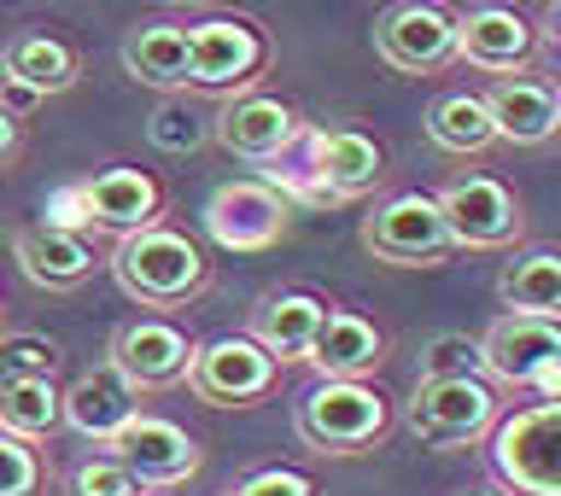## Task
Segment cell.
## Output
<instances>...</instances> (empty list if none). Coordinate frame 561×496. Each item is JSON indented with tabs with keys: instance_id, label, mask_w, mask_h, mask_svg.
<instances>
[{
	"instance_id": "6da1fadb",
	"label": "cell",
	"mask_w": 561,
	"mask_h": 496,
	"mask_svg": "<svg viewBox=\"0 0 561 496\" xmlns=\"http://www.w3.org/2000/svg\"><path fill=\"white\" fill-rule=\"evenodd\" d=\"M112 275L140 310H182L210 287V263L199 252V240L164 222L123 234V245L112 252Z\"/></svg>"
},
{
	"instance_id": "7a4b0ae2",
	"label": "cell",
	"mask_w": 561,
	"mask_h": 496,
	"mask_svg": "<svg viewBox=\"0 0 561 496\" xmlns=\"http://www.w3.org/2000/svg\"><path fill=\"white\" fill-rule=\"evenodd\" d=\"M503 397L497 385L480 374H421L410 403H403V427H410L427 450H468L485 445V432L497 427Z\"/></svg>"
},
{
	"instance_id": "3957f363",
	"label": "cell",
	"mask_w": 561,
	"mask_h": 496,
	"mask_svg": "<svg viewBox=\"0 0 561 496\" xmlns=\"http://www.w3.org/2000/svg\"><path fill=\"white\" fill-rule=\"evenodd\" d=\"M293 427L316 455H357V450H375L386 438L392 410H386V392L368 380H316L298 397Z\"/></svg>"
},
{
	"instance_id": "277c9868",
	"label": "cell",
	"mask_w": 561,
	"mask_h": 496,
	"mask_svg": "<svg viewBox=\"0 0 561 496\" xmlns=\"http://www.w3.org/2000/svg\"><path fill=\"white\" fill-rule=\"evenodd\" d=\"M485 445H491V473L515 496H561V397L497 415Z\"/></svg>"
},
{
	"instance_id": "5b68a950",
	"label": "cell",
	"mask_w": 561,
	"mask_h": 496,
	"mask_svg": "<svg viewBox=\"0 0 561 496\" xmlns=\"http://www.w3.org/2000/svg\"><path fill=\"white\" fill-rule=\"evenodd\" d=\"M275 47L252 18H199L187 24V88L205 94H240L270 70Z\"/></svg>"
},
{
	"instance_id": "8992f818",
	"label": "cell",
	"mask_w": 561,
	"mask_h": 496,
	"mask_svg": "<svg viewBox=\"0 0 561 496\" xmlns=\"http://www.w3.org/2000/svg\"><path fill=\"white\" fill-rule=\"evenodd\" d=\"M363 245L380 263H398V269H433L456 252L450 222L433 193H392L386 205H375L363 217Z\"/></svg>"
},
{
	"instance_id": "52a82bcc",
	"label": "cell",
	"mask_w": 561,
	"mask_h": 496,
	"mask_svg": "<svg viewBox=\"0 0 561 496\" xmlns=\"http://www.w3.org/2000/svg\"><path fill=\"white\" fill-rule=\"evenodd\" d=\"M275 380H280V362L252 333H222L210 345H193V362H187L193 397L210 403V410H245V403L270 397Z\"/></svg>"
},
{
	"instance_id": "ba28073f",
	"label": "cell",
	"mask_w": 561,
	"mask_h": 496,
	"mask_svg": "<svg viewBox=\"0 0 561 496\" xmlns=\"http://www.w3.org/2000/svg\"><path fill=\"white\" fill-rule=\"evenodd\" d=\"M480 368L497 385H526V392H550L561 385V322L550 315H520L508 310L485 327L480 339Z\"/></svg>"
},
{
	"instance_id": "9c48e42d",
	"label": "cell",
	"mask_w": 561,
	"mask_h": 496,
	"mask_svg": "<svg viewBox=\"0 0 561 496\" xmlns=\"http://www.w3.org/2000/svg\"><path fill=\"white\" fill-rule=\"evenodd\" d=\"M375 53L403 77H433L456 59V12L445 0H398L375 24Z\"/></svg>"
},
{
	"instance_id": "30bf717a",
	"label": "cell",
	"mask_w": 561,
	"mask_h": 496,
	"mask_svg": "<svg viewBox=\"0 0 561 496\" xmlns=\"http://www.w3.org/2000/svg\"><path fill=\"white\" fill-rule=\"evenodd\" d=\"M298 135H305L298 105L280 100V94H257V88L228 94V105L217 112V123H210V140H217L228 158H245V164H275Z\"/></svg>"
},
{
	"instance_id": "8fae6325",
	"label": "cell",
	"mask_w": 561,
	"mask_h": 496,
	"mask_svg": "<svg viewBox=\"0 0 561 496\" xmlns=\"http://www.w3.org/2000/svg\"><path fill=\"white\" fill-rule=\"evenodd\" d=\"M105 450H112L147 491L152 485H187L205 462L199 438H193L187 427H175V420H164V415H140V410L105 438Z\"/></svg>"
},
{
	"instance_id": "7c38bea8",
	"label": "cell",
	"mask_w": 561,
	"mask_h": 496,
	"mask_svg": "<svg viewBox=\"0 0 561 496\" xmlns=\"http://www.w3.org/2000/svg\"><path fill=\"white\" fill-rule=\"evenodd\" d=\"M438 210L450 222V240L468 245V252H497V245H515L520 240V199L508 193L497 175H456L445 193H433Z\"/></svg>"
},
{
	"instance_id": "4fadbf2b",
	"label": "cell",
	"mask_w": 561,
	"mask_h": 496,
	"mask_svg": "<svg viewBox=\"0 0 561 496\" xmlns=\"http://www.w3.org/2000/svg\"><path fill=\"white\" fill-rule=\"evenodd\" d=\"M287 222H293V205L270 182H222L205 199V234L222 252H270L287 234Z\"/></svg>"
},
{
	"instance_id": "5bb4252c",
	"label": "cell",
	"mask_w": 561,
	"mask_h": 496,
	"mask_svg": "<svg viewBox=\"0 0 561 496\" xmlns=\"http://www.w3.org/2000/svg\"><path fill=\"white\" fill-rule=\"evenodd\" d=\"M105 362H117V374L135 385V392H164V385H182L187 380V362H193V339L164 315H135L112 333V350Z\"/></svg>"
},
{
	"instance_id": "9a60e30c",
	"label": "cell",
	"mask_w": 561,
	"mask_h": 496,
	"mask_svg": "<svg viewBox=\"0 0 561 496\" xmlns=\"http://www.w3.org/2000/svg\"><path fill=\"white\" fill-rule=\"evenodd\" d=\"M12 263L24 269L30 287H42V292H77L100 269L94 245H88L77 228H59V222L18 228L12 234Z\"/></svg>"
},
{
	"instance_id": "2e32d148",
	"label": "cell",
	"mask_w": 561,
	"mask_h": 496,
	"mask_svg": "<svg viewBox=\"0 0 561 496\" xmlns=\"http://www.w3.org/2000/svg\"><path fill=\"white\" fill-rule=\"evenodd\" d=\"M77 210H82V222L105 228V234H135V228L158 222L164 187H158V175L135 170V164H112L77 187Z\"/></svg>"
},
{
	"instance_id": "e0dca14e",
	"label": "cell",
	"mask_w": 561,
	"mask_h": 496,
	"mask_svg": "<svg viewBox=\"0 0 561 496\" xmlns=\"http://www.w3.org/2000/svg\"><path fill=\"white\" fill-rule=\"evenodd\" d=\"M310 175L328 199H363V193H375L380 175H386V147L375 135L351 129V123L316 129L310 135Z\"/></svg>"
},
{
	"instance_id": "ac0fdd59",
	"label": "cell",
	"mask_w": 561,
	"mask_h": 496,
	"mask_svg": "<svg viewBox=\"0 0 561 496\" xmlns=\"http://www.w3.org/2000/svg\"><path fill=\"white\" fill-rule=\"evenodd\" d=\"M533 47H538V30L526 24L515 7H468V12H456V59H468L473 70H491V77L526 70Z\"/></svg>"
},
{
	"instance_id": "d6986e66",
	"label": "cell",
	"mask_w": 561,
	"mask_h": 496,
	"mask_svg": "<svg viewBox=\"0 0 561 496\" xmlns=\"http://www.w3.org/2000/svg\"><path fill=\"white\" fill-rule=\"evenodd\" d=\"M485 112L497 123V140H508V147H543L561 129V88L543 77H526V70H508V77L491 82Z\"/></svg>"
},
{
	"instance_id": "ffe728a7",
	"label": "cell",
	"mask_w": 561,
	"mask_h": 496,
	"mask_svg": "<svg viewBox=\"0 0 561 496\" xmlns=\"http://www.w3.org/2000/svg\"><path fill=\"white\" fill-rule=\"evenodd\" d=\"M305 362L322 380H363V374H375V368L386 362V333L368 322V315H357V310H333L328 304Z\"/></svg>"
},
{
	"instance_id": "44dd1931",
	"label": "cell",
	"mask_w": 561,
	"mask_h": 496,
	"mask_svg": "<svg viewBox=\"0 0 561 496\" xmlns=\"http://www.w3.org/2000/svg\"><path fill=\"white\" fill-rule=\"evenodd\" d=\"M322 315H328V298H316L305 287H275L252 304V339L270 350L275 362H305Z\"/></svg>"
},
{
	"instance_id": "7402d4cb",
	"label": "cell",
	"mask_w": 561,
	"mask_h": 496,
	"mask_svg": "<svg viewBox=\"0 0 561 496\" xmlns=\"http://www.w3.org/2000/svg\"><path fill=\"white\" fill-rule=\"evenodd\" d=\"M135 410H140V392L117 374V362L88 368V374H77V380H70V392H65V427L82 432V438H94V445H105V438H112Z\"/></svg>"
},
{
	"instance_id": "603a6c76",
	"label": "cell",
	"mask_w": 561,
	"mask_h": 496,
	"mask_svg": "<svg viewBox=\"0 0 561 496\" xmlns=\"http://www.w3.org/2000/svg\"><path fill=\"white\" fill-rule=\"evenodd\" d=\"M0 70H7V82L18 94L35 100V94H65V88H77L82 59H77V47L53 42V35H12Z\"/></svg>"
},
{
	"instance_id": "cb8c5ba5",
	"label": "cell",
	"mask_w": 561,
	"mask_h": 496,
	"mask_svg": "<svg viewBox=\"0 0 561 496\" xmlns=\"http://www.w3.org/2000/svg\"><path fill=\"white\" fill-rule=\"evenodd\" d=\"M117 59L135 82L175 94V88H187V24H140L123 35Z\"/></svg>"
},
{
	"instance_id": "d4e9b609",
	"label": "cell",
	"mask_w": 561,
	"mask_h": 496,
	"mask_svg": "<svg viewBox=\"0 0 561 496\" xmlns=\"http://www.w3.org/2000/svg\"><path fill=\"white\" fill-rule=\"evenodd\" d=\"M497 298L508 310H520V315H550V322H561V252L556 245L520 252L497 275Z\"/></svg>"
},
{
	"instance_id": "484cf974",
	"label": "cell",
	"mask_w": 561,
	"mask_h": 496,
	"mask_svg": "<svg viewBox=\"0 0 561 496\" xmlns=\"http://www.w3.org/2000/svg\"><path fill=\"white\" fill-rule=\"evenodd\" d=\"M65 427V392L53 385V374H18L0 385V432L18 438H53Z\"/></svg>"
},
{
	"instance_id": "4316f807",
	"label": "cell",
	"mask_w": 561,
	"mask_h": 496,
	"mask_svg": "<svg viewBox=\"0 0 561 496\" xmlns=\"http://www.w3.org/2000/svg\"><path fill=\"white\" fill-rule=\"evenodd\" d=\"M427 140L438 152H456V158L491 152V147H497V123H491V112H485V94H445V100H433Z\"/></svg>"
},
{
	"instance_id": "83f0119b",
	"label": "cell",
	"mask_w": 561,
	"mask_h": 496,
	"mask_svg": "<svg viewBox=\"0 0 561 496\" xmlns=\"http://www.w3.org/2000/svg\"><path fill=\"white\" fill-rule=\"evenodd\" d=\"M65 496H147V485L135 480L117 455H94V462H77L65 480Z\"/></svg>"
},
{
	"instance_id": "f1b7e54d",
	"label": "cell",
	"mask_w": 561,
	"mask_h": 496,
	"mask_svg": "<svg viewBox=\"0 0 561 496\" xmlns=\"http://www.w3.org/2000/svg\"><path fill=\"white\" fill-rule=\"evenodd\" d=\"M59 368V339L42 333H0V385L18 374H53Z\"/></svg>"
},
{
	"instance_id": "f546056e",
	"label": "cell",
	"mask_w": 561,
	"mask_h": 496,
	"mask_svg": "<svg viewBox=\"0 0 561 496\" xmlns=\"http://www.w3.org/2000/svg\"><path fill=\"white\" fill-rule=\"evenodd\" d=\"M0 496H42V455L18 432H0Z\"/></svg>"
},
{
	"instance_id": "4dcf8cb0",
	"label": "cell",
	"mask_w": 561,
	"mask_h": 496,
	"mask_svg": "<svg viewBox=\"0 0 561 496\" xmlns=\"http://www.w3.org/2000/svg\"><path fill=\"white\" fill-rule=\"evenodd\" d=\"M147 135H152L158 152H199L210 140V129L193 112H182V105H158L152 123H147Z\"/></svg>"
},
{
	"instance_id": "1f68e13d",
	"label": "cell",
	"mask_w": 561,
	"mask_h": 496,
	"mask_svg": "<svg viewBox=\"0 0 561 496\" xmlns=\"http://www.w3.org/2000/svg\"><path fill=\"white\" fill-rule=\"evenodd\" d=\"M228 496H322V485H316L310 473H298V468H257V473H245Z\"/></svg>"
},
{
	"instance_id": "d6a6232c",
	"label": "cell",
	"mask_w": 561,
	"mask_h": 496,
	"mask_svg": "<svg viewBox=\"0 0 561 496\" xmlns=\"http://www.w3.org/2000/svg\"><path fill=\"white\" fill-rule=\"evenodd\" d=\"M427 374H480V345L462 333H438L427 345Z\"/></svg>"
},
{
	"instance_id": "836d02e7",
	"label": "cell",
	"mask_w": 561,
	"mask_h": 496,
	"mask_svg": "<svg viewBox=\"0 0 561 496\" xmlns=\"http://www.w3.org/2000/svg\"><path fill=\"white\" fill-rule=\"evenodd\" d=\"M18 147H24V123H18L7 105H0V170H7L12 158H18Z\"/></svg>"
},
{
	"instance_id": "e575fe53",
	"label": "cell",
	"mask_w": 561,
	"mask_h": 496,
	"mask_svg": "<svg viewBox=\"0 0 561 496\" xmlns=\"http://www.w3.org/2000/svg\"><path fill=\"white\" fill-rule=\"evenodd\" d=\"M550 30H556V42H561V0H556V12H550Z\"/></svg>"
},
{
	"instance_id": "d590c367",
	"label": "cell",
	"mask_w": 561,
	"mask_h": 496,
	"mask_svg": "<svg viewBox=\"0 0 561 496\" xmlns=\"http://www.w3.org/2000/svg\"><path fill=\"white\" fill-rule=\"evenodd\" d=\"M468 496H508V491H468Z\"/></svg>"
},
{
	"instance_id": "8d00e7d4",
	"label": "cell",
	"mask_w": 561,
	"mask_h": 496,
	"mask_svg": "<svg viewBox=\"0 0 561 496\" xmlns=\"http://www.w3.org/2000/svg\"><path fill=\"white\" fill-rule=\"evenodd\" d=\"M0 310H7V304H0Z\"/></svg>"
}]
</instances>
